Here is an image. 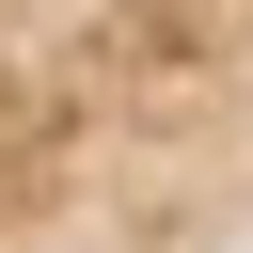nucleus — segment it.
I'll return each instance as SVG.
<instances>
[{
    "label": "nucleus",
    "mask_w": 253,
    "mask_h": 253,
    "mask_svg": "<svg viewBox=\"0 0 253 253\" xmlns=\"http://www.w3.org/2000/svg\"><path fill=\"white\" fill-rule=\"evenodd\" d=\"M0 253H253V0H0Z\"/></svg>",
    "instance_id": "nucleus-1"
}]
</instances>
